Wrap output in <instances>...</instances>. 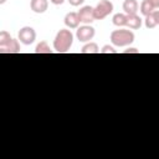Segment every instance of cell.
<instances>
[{"label": "cell", "mask_w": 159, "mask_h": 159, "mask_svg": "<svg viewBox=\"0 0 159 159\" xmlns=\"http://www.w3.org/2000/svg\"><path fill=\"white\" fill-rule=\"evenodd\" d=\"M30 7L36 14H43L48 7V1L47 0H31Z\"/></svg>", "instance_id": "ba28073f"}, {"label": "cell", "mask_w": 159, "mask_h": 159, "mask_svg": "<svg viewBox=\"0 0 159 159\" xmlns=\"http://www.w3.org/2000/svg\"><path fill=\"white\" fill-rule=\"evenodd\" d=\"M154 16H155V19H157V22H158V25H159V10H154Z\"/></svg>", "instance_id": "603a6c76"}, {"label": "cell", "mask_w": 159, "mask_h": 159, "mask_svg": "<svg viewBox=\"0 0 159 159\" xmlns=\"http://www.w3.org/2000/svg\"><path fill=\"white\" fill-rule=\"evenodd\" d=\"M134 39L135 36L133 31L127 30V29H119V30H114L111 32V42L118 47H124V46L130 45L134 41Z\"/></svg>", "instance_id": "7a4b0ae2"}, {"label": "cell", "mask_w": 159, "mask_h": 159, "mask_svg": "<svg viewBox=\"0 0 159 159\" xmlns=\"http://www.w3.org/2000/svg\"><path fill=\"white\" fill-rule=\"evenodd\" d=\"M78 17H80V21L86 24V25H89L91 22H93L96 19H94V7L87 5V6H83L78 10Z\"/></svg>", "instance_id": "8992f818"}, {"label": "cell", "mask_w": 159, "mask_h": 159, "mask_svg": "<svg viewBox=\"0 0 159 159\" xmlns=\"http://www.w3.org/2000/svg\"><path fill=\"white\" fill-rule=\"evenodd\" d=\"M101 53H117V51L114 50L113 46H109V45H104L101 50Z\"/></svg>", "instance_id": "ac0fdd59"}, {"label": "cell", "mask_w": 159, "mask_h": 159, "mask_svg": "<svg viewBox=\"0 0 159 159\" xmlns=\"http://www.w3.org/2000/svg\"><path fill=\"white\" fill-rule=\"evenodd\" d=\"M72 6H80V5H82L83 2H84V0H67Z\"/></svg>", "instance_id": "d6986e66"}, {"label": "cell", "mask_w": 159, "mask_h": 159, "mask_svg": "<svg viewBox=\"0 0 159 159\" xmlns=\"http://www.w3.org/2000/svg\"><path fill=\"white\" fill-rule=\"evenodd\" d=\"M17 39L24 45H31L36 40V31L31 26H24L17 32Z\"/></svg>", "instance_id": "277c9868"}, {"label": "cell", "mask_w": 159, "mask_h": 159, "mask_svg": "<svg viewBox=\"0 0 159 159\" xmlns=\"http://www.w3.org/2000/svg\"><path fill=\"white\" fill-rule=\"evenodd\" d=\"M142 24H143V20L137 14H134V15H127V25L125 26H128L129 29L138 30V29H140Z\"/></svg>", "instance_id": "30bf717a"}, {"label": "cell", "mask_w": 159, "mask_h": 159, "mask_svg": "<svg viewBox=\"0 0 159 159\" xmlns=\"http://www.w3.org/2000/svg\"><path fill=\"white\" fill-rule=\"evenodd\" d=\"M123 10L127 15H134L138 11V2L137 0H124L123 2Z\"/></svg>", "instance_id": "8fae6325"}, {"label": "cell", "mask_w": 159, "mask_h": 159, "mask_svg": "<svg viewBox=\"0 0 159 159\" xmlns=\"http://www.w3.org/2000/svg\"><path fill=\"white\" fill-rule=\"evenodd\" d=\"M153 11H154L153 5H152L148 0H143L142 4H140V12H142L144 16H148V15L152 14Z\"/></svg>", "instance_id": "9a60e30c"}, {"label": "cell", "mask_w": 159, "mask_h": 159, "mask_svg": "<svg viewBox=\"0 0 159 159\" xmlns=\"http://www.w3.org/2000/svg\"><path fill=\"white\" fill-rule=\"evenodd\" d=\"M35 52L36 53H52V50L50 48L48 43L46 41H41L36 45V48H35Z\"/></svg>", "instance_id": "5bb4252c"}, {"label": "cell", "mask_w": 159, "mask_h": 159, "mask_svg": "<svg viewBox=\"0 0 159 159\" xmlns=\"http://www.w3.org/2000/svg\"><path fill=\"white\" fill-rule=\"evenodd\" d=\"M154 12V11H153ZM149 14L148 16H145V20H144V25H145V27L147 29H154L157 25H158V22H157V19H155V16H154V14Z\"/></svg>", "instance_id": "2e32d148"}, {"label": "cell", "mask_w": 159, "mask_h": 159, "mask_svg": "<svg viewBox=\"0 0 159 159\" xmlns=\"http://www.w3.org/2000/svg\"><path fill=\"white\" fill-rule=\"evenodd\" d=\"M50 1H51L53 5H62L65 0H50Z\"/></svg>", "instance_id": "7402d4cb"}, {"label": "cell", "mask_w": 159, "mask_h": 159, "mask_svg": "<svg viewBox=\"0 0 159 159\" xmlns=\"http://www.w3.org/2000/svg\"><path fill=\"white\" fill-rule=\"evenodd\" d=\"M12 37L10 36V34L7 31H1L0 32V47H5L6 45H9L11 42Z\"/></svg>", "instance_id": "e0dca14e"}, {"label": "cell", "mask_w": 159, "mask_h": 159, "mask_svg": "<svg viewBox=\"0 0 159 159\" xmlns=\"http://www.w3.org/2000/svg\"><path fill=\"white\" fill-rule=\"evenodd\" d=\"M152 5H153V7L154 9H157V7H159V0H148Z\"/></svg>", "instance_id": "44dd1931"}, {"label": "cell", "mask_w": 159, "mask_h": 159, "mask_svg": "<svg viewBox=\"0 0 159 159\" xmlns=\"http://www.w3.org/2000/svg\"><path fill=\"white\" fill-rule=\"evenodd\" d=\"M73 43V34L71 30L67 29H61L53 40V50L58 53H65L67 52Z\"/></svg>", "instance_id": "6da1fadb"}, {"label": "cell", "mask_w": 159, "mask_h": 159, "mask_svg": "<svg viewBox=\"0 0 159 159\" xmlns=\"http://www.w3.org/2000/svg\"><path fill=\"white\" fill-rule=\"evenodd\" d=\"M113 11V4L109 0H99V2L94 7V19L102 20L107 17Z\"/></svg>", "instance_id": "3957f363"}, {"label": "cell", "mask_w": 159, "mask_h": 159, "mask_svg": "<svg viewBox=\"0 0 159 159\" xmlns=\"http://www.w3.org/2000/svg\"><path fill=\"white\" fill-rule=\"evenodd\" d=\"M82 53H98L99 52V47L96 42H88L86 43L82 48H81Z\"/></svg>", "instance_id": "4fadbf2b"}, {"label": "cell", "mask_w": 159, "mask_h": 159, "mask_svg": "<svg viewBox=\"0 0 159 159\" xmlns=\"http://www.w3.org/2000/svg\"><path fill=\"white\" fill-rule=\"evenodd\" d=\"M112 22L114 26L117 27H123L127 25V14H122V12H117L113 15L112 17Z\"/></svg>", "instance_id": "7c38bea8"}, {"label": "cell", "mask_w": 159, "mask_h": 159, "mask_svg": "<svg viewBox=\"0 0 159 159\" xmlns=\"http://www.w3.org/2000/svg\"><path fill=\"white\" fill-rule=\"evenodd\" d=\"M6 2V0H0V4H5Z\"/></svg>", "instance_id": "cb8c5ba5"}, {"label": "cell", "mask_w": 159, "mask_h": 159, "mask_svg": "<svg viewBox=\"0 0 159 159\" xmlns=\"http://www.w3.org/2000/svg\"><path fill=\"white\" fill-rule=\"evenodd\" d=\"M139 51L137 50V48H134V47H130V48H127V50H124V53H138Z\"/></svg>", "instance_id": "ffe728a7"}, {"label": "cell", "mask_w": 159, "mask_h": 159, "mask_svg": "<svg viewBox=\"0 0 159 159\" xmlns=\"http://www.w3.org/2000/svg\"><path fill=\"white\" fill-rule=\"evenodd\" d=\"M63 22L65 25L68 27V29H78V25H80V17H78V14L77 12H67L65 19H63Z\"/></svg>", "instance_id": "52a82bcc"}, {"label": "cell", "mask_w": 159, "mask_h": 159, "mask_svg": "<svg viewBox=\"0 0 159 159\" xmlns=\"http://www.w3.org/2000/svg\"><path fill=\"white\" fill-rule=\"evenodd\" d=\"M96 31L94 27H92L91 25H83L80 26L76 31V37L80 42H89V40L93 39Z\"/></svg>", "instance_id": "5b68a950"}, {"label": "cell", "mask_w": 159, "mask_h": 159, "mask_svg": "<svg viewBox=\"0 0 159 159\" xmlns=\"http://www.w3.org/2000/svg\"><path fill=\"white\" fill-rule=\"evenodd\" d=\"M0 52H1V53H19V52H20V43H19V40L12 39L9 45H6L5 47H0Z\"/></svg>", "instance_id": "9c48e42d"}]
</instances>
